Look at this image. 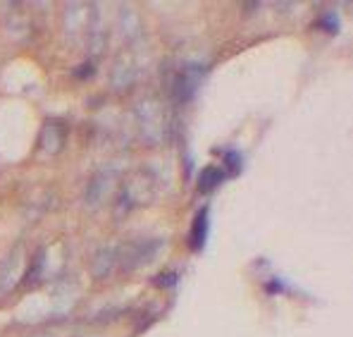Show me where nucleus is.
Here are the masks:
<instances>
[{
    "mask_svg": "<svg viewBox=\"0 0 353 337\" xmlns=\"http://www.w3.org/2000/svg\"><path fill=\"white\" fill-rule=\"evenodd\" d=\"M155 189H158V184H155V177L150 173H146V170L132 173L122 182V186H119L115 213L119 218H124L132 213V211L141 209V206H148L155 199Z\"/></svg>",
    "mask_w": 353,
    "mask_h": 337,
    "instance_id": "obj_1",
    "label": "nucleus"
},
{
    "mask_svg": "<svg viewBox=\"0 0 353 337\" xmlns=\"http://www.w3.org/2000/svg\"><path fill=\"white\" fill-rule=\"evenodd\" d=\"M137 124H139V134L141 139L150 146L155 144H163L170 134V120L168 113H165L163 103L158 98H146L137 106Z\"/></svg>",
    "mask_w": 353,
    "mask_h": 337,
    "instance_id": "obj_2",
    "label": "nucleus"
},
{
    "mask_svg": "<svg viewBox=\"0 0 353 337\" xmlns=\"http://www.w3.org/2000/svg\"><path fill=\"white\" fill-rule=\"evenodd\" d=\"M160 249H163V240H153V237H139V240H129L124 244H115L117 271L134 273L139 268L150 266Z\"/></svg>",
    "mask_w": 353,
    "mask_h": 337,
    "instance_id": "obj_3",
    "label": "nucleus"
},
{
    "mask_svg": "<svg viewBox=\"0 0 353 337\" xmlns=\"http://www.w3.org/2000/svg\"><path fill=\"white\" fill-rule=\"evenodd\" d=\"M117 170L115 168H105V170H98L96 175L91 177V182L86 184V191H84V201L86 206H91V209H96V206H101L103 201L108 199V196L115 194L117 189Z\"/></svg>",
    "mask_w": 353,
    "mask_h": 337,
    "instance_id": "obj_4",
    "label": "nucleus"
},
{
    "mask_svg": "<svg viewBox=\"0 0 353 337\" xmlns=\"http://www.w3.org/2000/svg\"><path fill=\"white\" fill-rule=\"evenodd\" d=\"M24 261H27V253L24 247H17L5 256V261L0 263V294H8L22 282V278L27 276L24 271Z\"/></svg>",
    "mask_w": 353,
    "mask_h": 337,
    "instance_id": "obj_5",
    "label": "nucleus"
},
{
    "mask_svg": "<svg viewBox=\"0 0 353 337\" xmlns=\"http://www.w3.org/2000/svg\"><path fill=\"white\" fill-rule=\"evenodd\" d=\"M201 84V70L194 65H186L181 67L179 72L174 75V81H172V96L176 103H189L194 98L196 89Z\"/></svg>",
    "mask_w": 353,
    "mask_h": 337,
    "instance_id": "obj_6",
    "label": "nucleus"
},
{
    "mask_svg": "<svg viewBox=\"0 0 353 337\" xmlns=\"http://www.w3.org/2000/svg\"><path fill=\"white\" fill-rule=\"evenodd\" d=\"M139 79V62L134 55H124L115 62V70H112V86L117 91H129Z\"/></svg>",
    "mask_w": 353,
    "mask_h": 337,
    "instance_id": "obj_7",
    "label": "nucleus"
},
{
    "mask_svg": "<svg viewBox=\"0 0 353 337\" xmlns=\"http://www.w3.org/2000/svg\"><path fill=\"white\" fill-rule=\"evenodd\" d=\"M93 278L96 280H108L117 273V251H115V244L110 247H103L98 249L96 258H93Z\"/></svg>",
    "mask_w": 353,
    "mask_h": 337,
    "instance_id": "obj_8",
    "label": "nucleus"
},
{
    "mask_svg": "<svg viewBox=\"0 0 353 337\" xmlns=\"http://www.w3.org/2000/svg\"><path fill=\"white\" fill-rule=\"evenodd\" d=\"M65 137H67V132L60 122H48L43 127V134H41V148L48 155L60 153L62 146H65Z\"/></svg>",
    "mask_w": 353,
    "mask_h": 337,
    "instance_id": "obj_9",
    "label": "nucleus"
},
{
    "mask_svg": "<svg viewBox=\"0 0 353 337\" xmlns=\"http://www.w3.org/2000/svg\"><path fill=\"white\" fill-rule=\"evenodd\" d=\"M205 240H208V209L199 211L194 222H191V235H189L191 251H201L205 247Z\"/></svg>",
    "mask_w": 353,
    "mask_h": 337,
    "instance_id": "obj_10",
    "label": "nucleus"
},
{
    "mask_svg": "<svg viewBox=\"0 0 353 337\" xmlns=\"http://www.w3.org/2000/svg\"><path fill=\"white\" fill-rule=\"evenodd\" d=\"M225 170H220V168H215V165H208V168L201 173V177H199V191H203V194H208V191H212L217 184L225 180Z\"/></svg>",
    "mask_w": 353,
    "mask_h": 337,
    "instance_id": "obj_11",
    "label": "nucleus"
}]
</instances>
